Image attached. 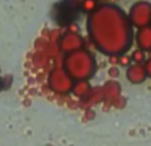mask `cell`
<instances>
[{"mask_svg": "<svg viewBox=\"0 0 151 146\" xmlns=\"http://www.w3.org/2000/svg\"><path fill=\"white\" fill-rule=\"evenodd\" d=\"M90 90H91V85L89 82V80H76L73 82L72 93L77 98H85Z\"/></svg>", "mask_w": 151, "mask_h": 146, "instance_id": "ba28073f", "label": "cell"}, {"mask_svg": "<svg viewBox=\"0 0 151 146\" xmlns=\"http://www.w3.org/2000/svg\"><path fill=\"white\" fill-rule=\"evenodd\" d=\"M129 20L134 28H142L151 24V3L147 0L135 1L127 12Z\"/></svg>", "mask_w": 151, "mask_h": 146, "instance_id": "277c9868", "label": "cell"}, {"mask_svg": "<svg viewBox=\"0 0 151 146\" xmlns=\"http://www.w3.org/2000/svg\"><path fill=\"white\" fill-rule=\"evenodd\" d=\"M83 37L80 35V32L66 31L58 40V48L63 53L68 55L74 51L82 49L83 48Z\"/></svg>", "mask_w": 151, "mask_h": 146, "instance_id": "5b68a950", "label": "cell"}, {"mask_svg": "<svg viewBox=\"0 0 151 146\" xmlns=\"http://www.w3.org/2000/svg\"><path fill=\"white\" fill-rule=\"evenodd\" d=\"M63 68L72 76V78L74 81L76 80L90 81L96 74L98 65H97L96 56L90 51L82 48V49L74 51V52L64 56Z\"/></svg>", "mask_w": 151, "mask_h": 146, "instance_id": "7a4b0ae2", "label": "cell"}, {"mask_svg": "<svg viewBox=\"0 0 151 146\" xmlns=\"http://www.w3.org/2000/svg\"><path fill=\"white\" fill-rule=\"evenodd\" d=\"M131 64H133V61H131V56L129 53H123V55L119 56V64L118 65L123 66V68H127Z\"/></svg>", "mask_w": 151, "mask_h": 146, "instance_id": "7c38bea8", "label": "cell"}, {"mask_svg": "<svg viewBox=\"0 0 151 146\" xmlns=\"http://www.w3.org/2000/svg\"><path fill=\"white\" fill-rule=\"evenodd\" d=\"M74 80L63 66L53 68L48 74V86L52 92L60 96H66L72 93Z\"/></svg>", "mask_w": 151, "mask_h": 146, "instance_id": "3957f363", "label": "cell"}, {"mask_svg": "<svg viewBox=\"0 0 151 146\" xmlns=\"http://www.w3.org/2000/svg\"><path fill=\"white\" fill-rule=\"evenodd\" d=\"M145 71H146V74H147V78H151V57L146 59L145 61Z\"/></svg>", "mask_w": 151, "mask_h": 146, "instance_id": "5bb4252c", "label": "cell"}, {"mask_svg": "<svg viewBox=\"0 0 151 146\" xmlns=\"http://www.w3.org/2000/svg\"><path fill=\"white\" fill-rule=\"evenodd\" d=\"M98 5H99L98 0H82V1H81V9L89 15V13L94 12Z\"/></svg>", "mask_w": 151, "mask_h": 146, "instance_id": "30bf717a", "label": "cell"}, {"mask_svg": "<svg viewBox=\"0 0 151 146\" xmlns=\"http://www.w3.org/2000/svg\"><path fill=\"white\" fill-rule=\"evenodd\" d=\"M131 61L135 64H145V61H146V52L142 49H139V48H135V49L131 52Z\"/></svg>", "mask_w": 151, "mask_h": 146, "instance_id": "8fae6325", "label": "cell"}, {"mask_svg": "<svg viewBox=\"0 0 151 146\" xmlns=\"http://www.w3.org/2000/svg\"><path fill=\"white\" fill-rule=\"evenodd\" d=\"M150 25H151V24H150Z\"/></svg>", "mask_w": 151, "mask_h": 146, "instance_id": "2e32d148", "label": "cell"}, {"mask_svg": "<svg viewBox=\"0 0 151 146\" xmlns=\"http://www.w3.org/2000/svg\"><path fill=\"white\" fill-rule=\"evenodd\" d=\"M109 64L110 65L118 66V64H119V56H109Z\"/></svg>", "mask_w": 151, "mask_h": 146, "instance_id": "9a60e30c", "label": "cell"}, {"mask_svg": "<svg viewBox=\"0 0 151 146\" xmlns=\"http://www.w3.org/2000/svg\"><path fill=\"white\" fill-rule=\"evenodd\" d=\"M134 41L137 44V48L145 51V52H151V25H146L138 28L134 33Z\"/></svg>", "mask_w": 151, "mask_h": 146, "instance_id": "52a82bcc", "label": "cell"}, {"mask_svg": "<svg viewBox=\"0 0 151 146\" xmlns=\"http://www.w3.org/2000/svg\"><path fill=\"white\" fill-rule=\"evenodd\" d=\"M104 90V100H117L118 97L121 96V89H119V85H118L115 81H110L107 82L106 85L102 88Z\"/></svg>", "mask_w": 151, "mask_h": 146, "instance_id": "9c48e42d", "label": "cell"}, {"mask_svg": "<svg viewBox=\"0 0 151 146\" xmlns=\"http://www.w3.org/2000/svg\"><path fill=\"white\" fill-rule=\"evenodd\" d=\"M126 78L133 85H141L147 80V74L145 71L143 64H135L133 63L126 68Z\"/></svg>", "mask_w": 151, "mask_h": 146, "instance_id": "8992f818", "label": "cell"}, {"mask_svg": "<svg viewBox=\"0 0 151 146\" xmlns=\"http://www.w3.org/2000/svg\"><path fill=\"white\" fill-rule=\"evenodd\" d=\"M86 31L91 44L104 56L129 53L134 44V27L129 16L114 3H101L86 19Z\"/></svg>", "mask_w": 151, "mask_h": 146, "instance_id": "6da1fadb", "label": "cell"}, {"mask_svg": "<svg viewBox=\"0 0 151 146\" xmlns=\"http://www.w3.org/2000/svg\"><path fill=\"white\" fill-rule=\"evenodd\" d=\"M107 73H109V76L111 78H117L118 76H119V68L118 66H114V65H111L109 68V71H107Z\"/></svg>", "mask_w": 151, "mask_h": 146, "instance_id": "4fadbf2b", "label": "cell"}]
</instances>
